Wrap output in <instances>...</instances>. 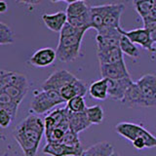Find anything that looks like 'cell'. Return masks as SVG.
<instances>
[{
    "mask_svg": "<svg viewBox=\"0 0 156 156\" xmlns=\"http://www.w3.org/2000/svg\"><path fill=\"white\" fill-rule=\"evenodd\" d=\"M114 153V147L108 141H99L83 150L81 156H111Z\"/></svg>",
    "mask_w": 156,
    "mask_h": 156,
    "instance_id": "19",
    "label": "cell"
},
{
    "mask_svg": "<svg viewBox=\"0 0 156 156\" xmlns=\"http://www.w3.org/2000/svg\"><path fill=\"white\" fill-rule=\"evenodd\" d=\"M136 83L144 98L147 107H156V75L148 73L141 76Z\"/></svg>",
    "mask_w": 156,
    "mask_h": 156,
    "instance_id": "5",
    "label": "cell"
},
{
    "mask_svg": "<svg viewBox=\"0 0 156 156\" xmlns=\"http://www.w3.org/2000/svg\"><path fill=\"white\" fill-rule=\"evenodd\" d=\"M77 77L73 75L72 73L66 69H58L53 72L47 79L43 82L42 90H56L60 92L62 88L70 84L73 81H75Z\"/></svg>",
    "mask_w": 156,
    "mask_h": 156,
    "instance_id": "4",
    "label": "cell"
},
{
    "mask_svg": "<svg viewBox=\"0 0 156 156\" xmlns=\"http://www.w3.org/2000/svg\"><path fill=\"white\" fill-rule=\"evenodd\" d=\"M111 156H120V155H119L118 153H117V152H114V153H113V154H112Z\"/></svg>",
    "mask_w": 156,
    "mask_h": 156,
    "instance_id": "40",
    "label": "cell"
},
{
    "mask_svg": "<svg viewBox=\"0 0 156 156\" xmlns=\"http://www.w3.org/2000/svg\"><path fill=\"white\" fill-rule=\"evenodd\" d=\"M58 1H62V0H51V2H54V3L58 2Z\"/></svg>",
    "mask_w": 156,
    "mask_h": 156,
    "instance_id": "39",
    "label": "cell"
},
{
    "mask_svg": "<svg viewBox=\"0 0 156 156\" xmlns=\"http://www.w3.org/2000/svg\"><path fill=\"white\" fill-rule=\"evenodd\" d=\"M118 30L121 34L127 36L130 40L135 43V44H139L145 50L149 51L150 53L153 50V42L151 40L150 37V33L149 30L146 27L143 28H136L133 29V30H129L126 31L124 29H122L121 27H118Z\"/></svg>",
    "mask_w": 156,
    "mask_h": 156,
    "instance_id": "6",
    "label": "cell"
},
{
    "mask_svg": "<svg viewBox=\"0 0 156 156\" xmlns=\"http://www.w3.org/2000/svg\"><path fill=\"white\" fill-rule=\"evenodd\" d=\"M81 46H58L57 58L62 62H70L79 57Z\"/></svg>",
    "mask_w": 156,
    "mask_h": 156,
    "instance_id": "21",
    "label": "cell"
},
{
    "mask_svg": "<svg viewBox=\"0 0 156 156\" xmlns=\"http://www.w3.org/2000/svg\"><path fill=\"white\" fill-rule=\"evenodd\" d=\"M62 1L66 2L67 4H70V3H73V2H77V1H88V0H62Z\"/></svg>",
    "mask_w": 156,
    "mask_h": 156,
    "instance_id": "37",
    "label": "cell"
},
{
    "mask_svg": "<svg viewBox=\"0 0 156 156\" xmlns=\"http://www.w3.org/2000/svg\"><path fill=\"white\" fill-rule=\"evenodd\" d=\"M66 108L70 112L74 113H79V112H84L87 109L86 101L84 100V97L82 96H76L72 98L69 101H66Z\"/></svg>",
    "mask_w": 156,
    "mask_h": 156,
    "instance_id": "27",
    "label": "cell"
},
{
    "mask_svg": "<svg viewBox=\"0 0 156 156\" xmlns=\"http://www.w3.org/2000/svg\"><path fill=\"white\" fill-rule=\"evenodd\" d=\"M109 8V4L99 5V6L90 7V21H91V28H95L97 31L104 27L105 17Z\"/></svg>",
    "mask_w": 156,
    "mask_h": 156,
    "instance_id": "17",
    "label": "cell"
},
{
    "mask_svg": "<svg viewBox=\"0 0 156 156\" xmlns=\"http://www.w3.org/2000/svg\"><path fill=\"white\" fill-rule=\"evenodd\" d=\"M132 144H133V146L136 148V149H139V150H141L146 147V141L144 138H138L132 141Z\"/></svg>",
    "mask_w": 156,
    "mask_h": 156,
    "instance_id": "34",
    "label": "cell"
},
{
    "mask_svg": "<svg viewBox=\"0 0 156 156\" xmlns=\"http://www.w3.org/2000/svg\"><path fill=\"white\" fill-rule=\"evenodd\" d=\"M42 21L50 30L61 32L63 26L67 23V15L63 11H58L55 14H43Z\"/></svg>",
    "mask_w": 156,
    "mask_h": 156,
    "instance_id": "13",
    "label": "cell"
},
{
    "mask_svg": "<svg viewBox=\"0 0 156 156\" xmlns=\"http://www.w3.org/2000/svg\"><path fill=\"white\" fill-rule=\"evenodd\" d=\"M8 9V5L5 1H0V13L6 12V10Z\"/></svg>",
    "mask_w": 156,
    "mask_h": 156,
    "instance_id": "36",
    "label": "cell"
},
{
    "mask_svg": "<svg viewBox=\"0 0 156 156\" xmlns=\"http://www.w3.org/2000/svg\"><path fill=\"white\" fill-rule=\"evenodd\" d=\"M153 54V55H155L156 56V43H154V45H153V50H152V52H151Z\"/></svg>",
    "mask_w": 156,
    "mask_h": 156,
    "instance_id": "38",
    "label": "cell"
},
{
    "mask_svg": "<svg viewBox=\"0 0 156 156\" xmlns=\"http://www.w3.org/2000/svg\"><path fill=\"white\" fill-rule=\"evenodd\" d=\"M154 1H155V4H156V0H154Z\"/></svg>",
    "mask_w": 156,
    "mask_h": 156,
    "instance_id": "41",
    "label": "cell"
},
{
    "mask_svg": "<svg viewBox=\"0 0 156 156\" xmlns=\"http://www.w3.org/2000/svg\"><path fill=\"white\" fill-rule=\"evenodd\" d=\"M15 42V36L12 29L4 23H0V44L9 45Z\"/></svg>",
    "mask_w": 156,
    "mask_h": 156,
    "instance_id": "30",
    "label": "cell"
},
{
    "mask_svg": "<svg viewBox=\"0 0 156 156\" xmlns=\"http://www.w3.org/2000/svg\"><path fill=\"white\" fill-rule=\"evenodd\" d=\"M121 102L125 106L133 107V108H136V107H147L144 98L136 82L132 83V85L129 87L128 91L126 92V95Z\"/></svg>",
    "mask_w": 156,
    "mask_h": 156,
    "instance_id": "10",
    "label": "cell"
},
{
    "mask_svg": "<svg viewBox=\"0 0 156 156\" xmlns=\"http://www.w3.org/2000/svg\"><path fill=\"white\" fill-rule=\"evenodd\" d=\"M100 71L102 78L107 79H122L131 77L125 65V61L110 65H100Z\"/></svg>",
    "mask_w": 156,
    "mask_h": 156,
    "instance_id": "7",
    "label": "cell"
},
{
    "mask_svg": "<svg viewBox=\"0 0 156 156\" xmlns=\"http://www.w3.org/2000/svg\"><path fill=\"white\" fill-rule=\"evenodd\" d=\"M43 153L51 156H81L82 151H79L62 143H47L43 147Z\"/></svg>",
    "mask_w": 156,
    "mask_h": 156,
    "instance_id": "12",
    "label": "cell"
},
{
    "mask_svg": "<svg viewBox=\"0 0 156 156\" xmlns=\"http://www.w3.org/2000/svg\"><path fill=\"white\" fill-rule=\"evenodd\" d=\"M16 1L19 2V3H23V4L30 5V6H32V5H36L38 3H40L41 0H16Z\"/></svg>",
    "mask_w": 156,
    "mask_h": 156,
    "instance_id": "35",
    "label": "cell"
},
{
    "mask_svg": "<svg viewBox=\"0 0 156 156\" xmlns=\"http://www.w3.org/2000/svg\"><path fill=\"white\" fill-rule=\"evenodd\" d=\"M119 46H120L121 51L123 52V54H125V55L129 56L130 58H139L140 51L138 47L135 45V43L132 42L128 37L123 35V34H122V36H121Z\"/></svg>",
    "mask_w": 156,
    "mask_h": 156,
    "instance_id": "24",
    "label": "cell"
},
{
    "mask_svg": "<svg viewBox=\"0 0 156 156\" xmlns=\"http://www.w3.org/2000/svg\"><path fill=\"white\" fill-rule=\"evenodd\" d=\"M68 122H69L70 130L77 134L88 129L92 125L88 119L86 111L74 113V112H70L68 110Z\"/></svg>",
    "mask_w": 156,
    "mask_h": 156,
    "instance_id": "16",
    "label": "cell"
},
{
    "mask_svg": "<svg viewBox=\"0 0 156 156\" xmlns=\"http://www.w3.org/2000/svg\"><path fill=\"white\" fill-rule=\"evenodd\" d=\"M61 143H62L63 144H66L67 146H70L72 148H75L79 151H82L83 152V148L81 143L79 140V138H78V134L74 133L71 130H68L66 133L63 136V138L62 140Z\"/></svg>",
    "mask_w": 156,
    "mask_h": 156,
    "instance_id": "29",
    "label": "cell"
},
{
    "mask_svg": "<svg viewBox=\"0 0 156 156\" xmlns=\"http://www.w3.org/2000/svg\"><path fill=\"white\" fill-rule=\"evenodd\" d=\"M132 83L133 81L131 77L122 79H108V98L112 101H122Z\"/></svg>",
    "mask_w": 156,
    "mask_h": 156,
    "instance_id": "8",
    "label": "cell"
},
{
    "mask_svg": "<svg viewBox=\"0 0 156 156\" xmlns=\"http://www.w3.org/2000/svg\"><path fill=\"white\" fill-rule=\"evenodd\" d=\"M97 54L100 65H110V63H115L124 61V54L121 51L120 47L97 51Z\"/></svg>",
    "mask_w": 156,
    "mask_h": 156,
    "instance_id": "18",
    "label": "cell"
},
{
    "mask_svg": "<svg viewBox=\"0 0 156 156\" xmlns=\"http://www.w3.org/2000/svg\"><path fill=\"white\" fill-rule=\"evenodd\" d=\"M88 91L93 99L99 101L106 100L108 98V79L101 78V80L93 82Z\"/></svg>",
    "mask_w": 156,
    "mask_h": 156,
    "instance_id": "20",
    "label": "cell"
},
{
    "mask_svg": "<svg viewBox=\"0 0 156 156\" xmlns=\"http://www.w3.org/2000/svg\"><path fill=\"white\" fill-rule=\"evenodd\" d=\"M57 58V53L52 48H42L31 56L29 63L35 67H46L51 66Z\"/></svg>",
    "mask_w": 156,
    "mask_h": 156,
    "instance_id": "11",
    "label": "cell"
},
{
    "mask_svg": "<svg viewBox=\"0 0 156 156\" xmlns=\"http://www.w3.org/2000/svg\"><path fill=\"white\" fill-rule=\"evenodd\" d=\"M81 32L85 33L86 31L83 30V29L75 27L74 26H72L71 23H69L67 22L61 30L60 36H69V35H74V34H78V33H81Z\"/></svg>",
    "mask_w": 156,
    "mask_h": 156,
    "instance_id": "31",
    "label": "cell"
},
{
    "mask_svg": "<svg viewBox=\"0 0 156 156\" xmlns=\"http://www.w3.org/2000/svg\"><path fill=\"white\" fill-rule=\"evenodd\" d=\"M86 114L88 116V119H89L90 123L95 124V125L101 124L102 122V120H104V117H105L104 109H102V107L99 105L87 107Z\"/></svg>",
    "mask_w": 156,
    "mask_h": 156,
    "instance_id": "26",
    "label": "cell"
},
{
    "mask_svg": "<svg viewBox=\"0 0 156 156\" xmlns=\"http://www.w3.org/2000/svg\"><path fill=\"white\" fill-rule=\"evenodd\" d=\"M45 132V123L37 114H29L14 131V138L24 156H36Z\"/></svg>",
    "mask_w": 156,
    "mask_h": 156,
    "instance_id": "1",
    "label": "cell"
},
{
    "mask_svg": "<svg viewBox=\"0 0 156 156\" xmlns=\"http://www.w3.org/2000/svg\"><path fill=\"white\" fill-rule=\"evenodd\" d=\"M66 102L56 90H42L35 92L30 104L31 111L35 114H44L53 107Z\"/></svg>",
    "mask_w": 156,
    "mask_h": 156,
    "instance_id": "2",
    "label": "cell"
},
{
    "mask_svg": "<svg viewBox=\"0 0 156 156\" xmlns=\"http://www.w3.org/2000/svg\"><path fill=\"white\" fill-rule=\"evenodd\" d=\"M133 4L136 11L143 18V20H144L152 11L153 7L155 6V1L154 0H133Z\"/></svg>",
    "mask_w": 156,
    "mask_h": 156,
    "instance_id": "25",
    "label": "cell"
},
{
    "mask_svg": "<svg viewBox=\"0 0 156 156\" xmlns=\"http://www.w3.org/2000/svg\"><path fill=\"white\" fill-rule=\"evenodd\" d=\"M19 105H20L17 104L7 93L0 91V108L6 110L8 113L13 116L14 119L17 115Z\"/></svg>",
    "mask_w": 156,
    "mask_h": 156,
    "instance_id": "22",
    "label": "cell"
},
{
    "mask_svg": "<svg viewBox=\"0 0 156 156\" xmlns=\"http://www.w3.org/2000/svg\"><path fill=\"white\" fill-rule=\"evenodd\" d=\"M6 86H16L26 90H28L29 88L27 78L23 74L14 71L1 70L0 72V89Z\"/></svg>",
    "mask_w": 156,
    "mask_h": 156,
    "instance_id": "9",
    "label": "cell"
},
{
    "mask_svg": "<svg viewBox=\"0 0 156 156\" xmlns=\"http://www.w3.org/2000/svg\"><path fill=\"white\" fill-rule=\"evenodd\" d=\"M144 27H146L149 30L150 37H151V40H152L153 44L156 43V22L146 23V24H144Z\"/></svg>",
    "mask_w": 156,
    "mask_h": 156,
    "instance_id": "33",
    "label": "cell"
},
{
    "mask_svg": "<svg viewBox=\"0 0 156 156\" xmlns=\"http://www.w3.org/2000/svg\"><path fill=\"white\" fill-rule=\"evenodd\" d=\"M0 91H3L12 98V99L17 102V104L21 105V102L23 101V98L26 97L27 94V91L26 89H22V88H19L16 86H6L0 89Z\"/></svg>",
    "mask_w": 156,
    "mask_h": 156,
    "instance_id": "28",
    "label": "cell"
},
{
    "mask_svg": "<svg viewBox=\"0 0 156 156\" xmlns=\"http://www.w3.org/2000/svg\"><path fill=\"white\" fill-rule=\"evenodd\" d=\"M13 120L14 118L11 114L8 113L6 110L0 108V126H1L2 128H7V127H9L13 122Z\"/></svg>",
    "mask_w": 156,
    "mask_h": 156,
    "instance_id": "32",
    "label": "cell"
},
{
    "mask_svg": "<svg viewBox=\"0 0 156 156\" xmlns=\"http://www.w3.org/2000/svg\"><path fill=\"white\" fill-rule=\"evenodd\" d=\"M124 8V4L122 3H110L109 8L105 17L104 27L109 28L120 27V18Z\"/></svg>",
    "mask_w": 156,
    "mask_h": 156,
    "instance_id": "14",
    "label": "cell"
},
{
    "mask_svg": "<svg viewBox=\"0 0 156 156\" xmlns=\"http://www.w3.org/2000/svg\"><path fill=\"white\" fill-rule=\"evenodd\" d=\"M87 91L88 90H87V86L85 83L77 78L75 81H73L70 84L62 88L58 93H60L61 96L62 97V99L66 101H67L76 96L84 97L86 95Z\"/></svg>",
    "mask_w": 156,
    "mask_h": 156,
    "instance_id": "15",
    "label": "cell"
},
{
    "mask_svg": "<svg viewBox=\"0 0 156 156\" xmlns=\"http://www.w3.org/2000/svg\"><path fill=\"white\" fill-rule=\"evenodd\" d=\"M115 129L117 134L131 141L138 138H144L146 141V147L151 148L156 146V136L140 125L130 122H121L116 125Z\"/></svg>",
    "mask_w": 156,
    "mask_h": 156,
    "instance_id": "3",
    "label": "cell"
},
{
    "mask_svg": "<svg viewBox=\"0 0 156 156\" xmlns=\"http://www.w3.org/2000/svg\"><path fill=\"white\" fill-rule=\"evenodd\" d=\"M89 10L90 7L87 5L86 1H77L68 4L66 10V13L67 15V18H73V17L83 16V15L89 12Z\"/></svg>",
    "mask_w": 156,
    "mask_h": 156,
    "instance_id": "23",
    "label": "cell"
}]
</instances>
